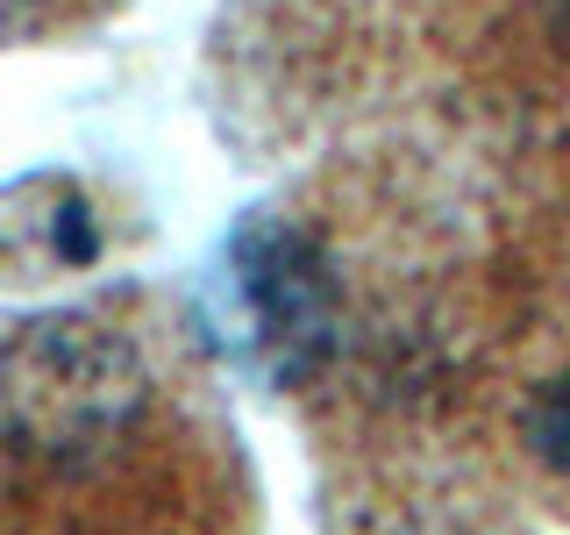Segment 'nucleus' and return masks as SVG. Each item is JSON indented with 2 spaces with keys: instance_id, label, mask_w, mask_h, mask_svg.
Segmentation results:
<instances>
[{
  "instance_id": "nucleus-2",
  "label": "nucleus",
  "mask_w": 570,
  "mask_h": 535,
  "mask_svg": "<svg viewBox=\"0 0 570 535\" xmlns=\"http://www.w3.org/2000/svg\"><path fill=\"white\" fill-rule=\"evenodd\" d=\"M228 272H236L257 364L272 379H307L335 350V279L321 250L285 222H249L228 250Z\"/></svg>"
},
{
  "instance_id": "nucleus-4",
  "label": "nucleus",
  "mask_w": 570,
  "mask_h": 535,
  "mask_svg": "<svg viewBox=\"0 0 570 535\" xmlns=\"http://www.w3.org/2000/svg\"><path fill=\"white\" fill-rule=\"evenodd\" d=\"M549 8H557V29L570 36V0H549Z\"/></svg>"
},
{
  "instance_id": "nucleus-3",
  "label": "nucleus",
  "mask_w": 570,
  "mask_h": 535,
  "mask_svg": "<svg viewBox=\"0 0 570 535\" xmlns=\"http://www.w3.org/2000/svg\"><path fill=\"white\" fill-rule=\"evenodd\" d=\"M521 436H528V450L542 457L549 471H563V478H570V371H557V379H549V386L528 400Z\"/></svg>"
},
{
  "instance_id": "nucleus-5",
  "label": "nucleus",
  "mask_w": 570,
  "mask_h": 535,
  "mask_svg": "<svg viewBox=\"0 0 570 535\" xmlns=\"http://www.w3.org/2000/svg\"><path fill=\"white\" fill-rule=\"evenodd\" d=\"M22 8H36V0H0V14H22Z\"/></svg>"
},
{
  "instance_id": "nucleus-1",
  "label": "nucleus",
  "mask_w": 570,
  "mask_h": 535,
  "mask_svg": "<svg viewBox=\"0 0 570 535\" xmlns=\"http://www.w3.org/2000/svg\"><path fill=\"white\" fill-rule=\"evenodd\" d=\"M142 407V364L115 329L79 314L0 335V442L50 464L94 457Z\"/></svg>"
}]
</instances>
